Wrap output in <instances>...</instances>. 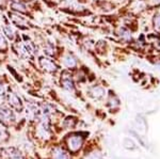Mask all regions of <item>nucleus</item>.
I'll use <instances>...</instances> for the list:
<instances>
[{
    "label": "nucleus",
    "mask_w": 160,
    "mask_h": 159,
    "mask_svg": "<svg viewBox=\"0 0 160 159\" xmlns=\"http://www.w3.org/2000/svg\"><path fill=\"white\" fill-rule=\"evenodd\" d=\"M82 143H83V139H82L80 136H72L68 140V145L69 150L73 151V152L78 151L79 148L81 147Z\"/></svg>",
    "instance_id": "1"
},
{
    "label": "nucleus",
    "mask_w": 160,
    "mask_h": 159,
    "mask_svg": "<svg viewBox=\"0 0 160 159\" xmlns=\"http://www.w3.org/2000/svg\"><path fill=\"white\" fill-rule=\"evenodd\" d=\"M0 120L4 123L14 122L15 120L14 113L10 109L6 108V107H0Z\"/></svg>",
    "instance_id": "2"
},
{
    "label": "nucleus",
    "mask_w": 160,
    "mask_h": 159,
    "mask_svg": "<svg viewBox=\"0 0 160 159\" xmlns=\"http://www.w3.org/2000/svg\"><path fill=\"white\" fill-rule=\"evenodd\" d=\"M40 63L41 66L44 68V70L48 71V72H55L57 66L55 65V63L52 61H50L49 59H46V58H41L40 59Z\"/></svg>",
    "instance_id": "3"
},
{
    "label": "nucleus",
    "mask_w": 160,
    "mask_h": 159,
    "mask_svg": "<svg viewBox=\"0 0 160 159\" xmlns=\"http://www.w3.org/2000/svg\"><path fill=\"white\" fill-rule=\"evenodd\" d=\"M9 104L16 110H22V102H20L19 97L17 95H15V94L11 93L9 95Z\"/></svg>",
    "instance_id": "4"
},
{
    "label": "nucleus",
    "mask_w": 160,
    "mask_h": 159,
    "mask_svg": "<svg viewBox=\"0 0 160 159\" xmlns=\"http://www.w3.org/2000/svg\"><path fill=\"white\" fill-rule=\"evenodd\" d=\"M10 7H11L13 10H15V11H18V12L26 11V6L22 1H19V0H13L11 3H10Z\"/></svg>",
    "instance_id": "5"
},
{
    "label": "nucleus",
    "mask_w": 160,
    "mask_h": 159,
    "mask_svg": "<svg viewBox=\"0 0 160 159\" xmlns=\"http://www.w3.org/2000/svg\"><path fill=\"white\" fill-rule=\"evenodd\" d=\"M62 84H63V87L65 88L66 90H68V91H73L74 89V84H73V81H72V79L69 78V77H64L63 80H62Z\"/></svg>",
    "instance_id": "6"
},
{
    "label": "nucleus",
    "mask_w": 160,
    "mask_h": 159,
    "mask_svg": "<svg viewBox=\"0 0 160 159\" xmlns=\"http://www.w3.org/2000/svg\"><path fill=\"white\" fill-rule=\"evenodd\" d=\"M64 64L68 67H74L76 65V60L73 57H71V56H66L65 59H64Z\"/></svg>",
    "instance_id": "7"
},
{
    "label": "nucleus",
    "mask_w": 160,
    "mask_h": 159,
    "mask_svg": "<svg viewBox=\"0 0 160 159\" xmlns=\"http://www.w3.org/2000/svg\"><path fill=\"white\" fill-rule=\"evenodd\" d=\"M55 158L56 159H68V156L66 155V153H64L61 150H57L55 153Z\"/></svg>",
    "instance_id": "8"
},
{
    "label": "nucleus",
    "mask_w": 160,
    "mask_h": 159,
    "mask_svg": "<svg viewBox=\"0 0 160 159\" xmlns=\"http://www.w3.org/2000/svg\"><path fill=\"white\" fill-rule=\"evenodd\" d=\"M4 33H6L7 37L9 38H13V37H14V31H13V29L11 27H9V26L4 27Z\"/></svg>",
    "instance_id": "9"
},
{
    "label": "nucleus",
    "mask_w": 160,
    "mask_h": 159,
    "mask_svg": "<svg viewBox=\"0 0 160 159\" xmlns=\"http://www.w3.org/2000/svg\"><path fill=\"white\" fill-rule=\"evenodd\" d=\"M12 159H24V158H22V156L20 155V153L15 152L14 154H12Z\"/></svg>",
    "instance_id": "10"
},
{
    "label": "nucleus",
    "mask_w": 160,
    "mask_h": 159,
    "mask_svg": "<svg viewBox=\"0 0 160 159\" xmlns=\"http://www.w3.org/2000/svg\"><path fill=\"white\" fill-rule=\"evenodd\" d=\"M4 45H6V41H4L3 37L0 34V47H2V46H4Z\"/></svg>",
    "instance_id": "11"
}]
</instances>
